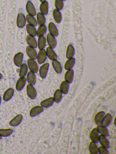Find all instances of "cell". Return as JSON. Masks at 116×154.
<instances>
[{
  "mask_svg": "<svg viewBox=\"0 0 116 154\" xmlns=\"http://www.w3.org/2000/svg\"><path fill=\"white\" fill-rule=\"evenodd\" d=\"M112 121H113V117L112 115L109 113H107L104 116L100 125L107 127L111 125Z\"/></svg>",
  "mask_w": 116,
  "mask_h": 154,
  "instance_id": "15",
  "label": "cell"
},
{
  "mask_svg": "<svg viewBox=\"0 0 116 154\" xmlns=\"http://www.w3.org/2000/svg\"><path fill=\"white\" fill-rule=\"evenodd\" d=\"M26 77H20V78L17 81L16 85H15V88L17 91H22L26 86Z\"/></svg>",
  "mask_w": 116,
  "mask_h": 154,
  "instance_id": "12",
  "label": "cell"
},
{
  "mask_svg": "<svg viewBox=\"0 0 116 154\" xmlns=\"http://www.w3.org/2000/svg\"><path fill=\"white\" fill-rule=\"evenodd\" d=\"M37 42V47L39 50H43L45 48L46 45V39L44 36L38 37Z\"/></svg>",
  "mask_w": 116,
  "mask_h": 154,
  "instance_id": "29",
  "label": "cell"
},
{
  "mask_svg": "<svg viewBox=\"0 0 116 154\" xmlns=\"http://www.w3.org/2000/svg\"><path fill=\"white\" fill-rule=\"evenodd\" d=\"M40 1L41 2H44V1H46V0H40Z\"/></svg>",
  "mask_w": 116,
  "mask_h": 154,
  "instance_id": "44",
  "label": "cell"
},
{
  "mask_svg": "<svg viewBox=\"0 0 116 154\" xmlns=\"http://www.w3.org/2000/svg\"><path fill=\"white\" fill-rule=\"evenodd\" d=\"M40 13L45 16L48 14L49 3L47 1L41 2L40 6Z\"/></svg>",
  "mask_w": 116,
  "mask_h": 154,
  "instance_id": "32",
  "label": "cell"
},
{
  "mask_svg": "<svg viewBox=\"0 0 116 154\" xmlns=\"http://www.w3.org/2000/svg\"><path fill=\"white\" fill-rule=\"evenodd\" d=\"M46 42H47L49 47L53 49L56 48L57 44V39L55 36L48 33L46 36Z\"/></svg>",
  "mask_w": 116,
  "mask_h": 154,
  "instance_id": "5",
  "label": "cell"
},
{
  "mask_svg": "<svg viewBox=\"0 0 116 154\" xmlns=\"http://www.w3.org/2000/svg\"><path fill=\"white\" fill-rule=\"evenodd\" d=\"M52 65L53 69L57 74H61L63 72V67H62L61 64L57 60L52 61Z\"/></svg>",
  "mask_w": 116,
  "mask_h": 154,
  "instance_id": "21",
  "label": "cell"
},
{
  "mask_svg": "<svg viewBox=\"0 0 116 154\" xmlns=\"http://www.w3.org/2000/svg\"><path fill=\"white\" fill-rule=\"evenodd\" d=\"M45 51H46L47 57L49 58V59L51 60V61H53V60L57 59V55L56 52L53 50V48L49 47H48L46 48Z\"/></svg>",
  "mask_w": 116,
  "mask_h": 154,
  "instance_id": "14",
  "label": "cell"
},
{
  "mask_svg": "<svg viewBox=\"0 0 116 154\" xmlns=\"http://www.w3.org/2000/svg\"><path fill=\"white\" fill-rule=\"evenodd\" d=\"M24 59V54L22 52H19L15 55L13 58V62L15 65L17 67H21L23 63Z\"/></svg>",
  "mask_w": 116,
  "mask_h": 154,
  "instance_id": "7",
  "label": "cell"
},
{
  "mask_svg": "<svg viewBox=\"0 0 116 154\" xmlns=\"http://www.w3.org/2000/svg\"><path fill=\"white\" fill-rule=\"evenodd\" d=\"M55 6L56 9L59 10H62L64 8V1L63 0H55Z\"/></svg>",
  "mask_w": 116,
  "mask_h": 154,
  "instance_id": "40",
  "label": "cell"
},
{
  "mask_svg": "<svg viewBox=\"0 0 116 154\" xmlns=\"http://www.w3.org/2000/svg\"><path fill=\"white\" fill-rule=\"evenodd\" d=\"M60 90L64 95H67L69 89V84L65 80L62 81L60 85Z\"/></svg>",
  "mask_w": 116,
  "mask_h": 154,
  "instance_id": "31",
  "label": "cell"
},
{
  "mask_svg": "<svg viewBox=\"0 0 116 154\" xmlns=\"http://www.w3.org/2000/svg\"><path fill=\"white\" fill-rule=\"evenodd\" d=\"M49 64L46 63L42 64L40 68L39 69L38 72H39V75L40 77L42 79H45L47 76L49 70Z\"/></svg>",
  "mask_w": 116,
  "mask_h": 154,
  "instance_id": "3",
  "label": "cell"
},
{
  "mask_svg": "<svg viewBox=\"0 0 116 154\" xmlns=\"http://www.w3.org/2000/svg\"><path fill=\"white\" fill-rule=\"evenodd\" d=\"M26 52L27 55L30 58L32 59L36 60L37 58V52L35 48L27 46L26 47Z\"/></svg>",
  "mask_w": 116,
  "mask_h": 154,
  "instance_id": "11",
  "label": "cell"
},
{
  "mask_svg": "<svg viewBox=\"0 0 116 154\" xmlns=\"http://www.w3.org/2000/svg\"><path fill=\"white\" fill-rule=\"evenodd\" d=\"M26 10L28 14L31 16H35L36 15V10L33 3L31 1H28L26 3Z\"/></svg>",
  "mask_w": 116,
  "mask_h": 154,
  "instance_id": "8",
  "label": "cell"
},
{
  "mask_svg": "<svg viewBox=\"0 0 116 154\" xmlns=\"http://www.w3.org/2000/svg\"><path fill=\"white\" fill-rule=\"evenodd\" d=\"M99 133L96 128L92 129L90 135V139L92 142H94L95 143L99 142Z\"/></svg>",
  "mask_w": 116,
  "mask_h": 154,
  "instance_id": "20",
  "label": "cell"
},
{
  "mask_svg": "<svg viewBox=\"0 0 116 154\" xmlns=\"http://www.w3.org/2000/svg\"><path fill=\"white\" fill-rule=\"evenodd\" d=\"M75 64V59L74 57L68 59L64 65L65 70H68L72 69L74 67Z\"/></svg>",
  "mask_w": 116,
  "mask_h": 154,
  "instance_id": "30",
  "label": "cell"
},
{
  "mask_svg": "<svg viewBox=\"0 0 116 154\" xmlns=\"http://www.w3.org/2000/svg\"><path fill=\"white\" fill-rule=\"evenodd\" d=\"M53 16L55 22L57 24H60L62 20V15L60 10L55 9L53 12Z\"/></svg>",
  "mask_w": 116,
  "mask_h": 154,
  "instance_id": "27",
  "label": "cell"
},
{
  "mask_svg": "<svg viewBox=\"0 0 116 154\" xmlns=\"http://www.w3.org/2000/svg\"><path fill=\"white\" fill-rule=\"evenodd\" d=\"M63 94L60 89H57L53 94V99L54 102L57 104L60 103L63 98Z\"/></svg>",
  "mask_w": 116,
  "mask_h": 154,
  "instance_id": "28",
  "label": "cell"
},
{
  "mask_svg": "<svg viewBox=\"0 0 116 154\" xmlns=\"http://www.w3.org/2000/svg\"><path fill=\"white\" fill-rule=\"evenodd\" d=\"M105 114V112L103 111H99L95 114L94 118V121L97 125L101 124V122Z\"/></svg>",
  "mask_w": 116,
  "mask_h": 154,
  "instance_id": "22",
  "label": "cell"
},
{
  "mask_svg": "<svg viewBox=\"0 0 116 154\" xmlns=\"http://www.w3.org/2000/svg\"><path fill=\"white\" fill-rule=\"evenodd\" d=\"M99 142L101 146L103 147H105L107 149H109L110 148V143L106 137L102 136L101 135H99Z\"/></svg>",
  "mask_w": 116,
  "mask_h": 154,
  "instance_id": "23",
  "label": "cell"
},
{
  "mask_svg": "<svg viewBox=\"0 0 116 154\" xmlns=\"http://www.w3.org/2000/svg\"><path fill=\"white\" fill-rule=\"evenodd\" d=\"M48 30L49 34L55 37H57L59 35V31L56 26L53 22H50L48 25Z\"/></svg>",
  "mask_w": 116,
  "mask_h": 154,
  "instance_id": "19",
  "label": "cell"
},
{
  "mask_svg": "<svg viewBox=\"0 0 116 154\" xmlns=\"http://www.w3.org/2000/svg\"><path fill=\"white\" fill-rule=\"evenodd\" d=\"M26 93L28 97L31 100H35L37 97V92L34 85H27L26 86Z\"/></svg>",
  "mask_w": 116,
  "mask_h": 154,
  "instance_id": "2",
  "label": "cell"
},
{
  "mask_svg": "<svg viewBox=\"0 0 116 154\" xmlns=\"http://www.w3.org/2000/svg\"><path fill=\"white\" fill-rule=\"evenodd\" d=\"M36 16H37L36 21L37 24L39 25V26L45 25L46 23V18L44 15L40 12H39L36 14Z\"/></svg>",
  "mask_w": 116,
  "mask_h": 154,
  "instance_id": "35",
  "label": "cell"
},
{
  "mask_svg": "<svg viewBox=\"0 0 116 154\" xmlns=\"http://www.w3.org/2000/svg\"><path fill=\"white\" fill-rule=\"evenodd\" d=\"M74 73L73 69L67 70L65 74V80L69 84L72 83L74 79Z\"/></svg>",
  "mask_w": 116,
  "mask_h": 154,
  "instance_id": "16",
  "label": "cell"
},
{
  "mask_svg": "<svg viewBox=\"0 0 116 154\" xmlns=\"http://www.w3.org/2000/svg\"><path fill=\"white\" fill-rule=\"evenodd\" d=\"M26 80L29 84L34 85L36 84V77L35 73L29 71L26 75Z\"/></svg>",
  "mask_w": 116,
  "mask_h": 154,
  "instance_id": "18",
  "label": "cell"
},
{
  "mask_svg": "<svg viewBox=\"0 0 116 154\" xmlns=\"http://www.w3.org/2000/svg\"><path fill=\"white\" fill-rule=\"evenodd\" d=\"M98 153L99 154H108L109 153L108 149L101 146L98 148Z\"/></svg>",
  "mask_w": 116,
  "mask_h": 154,
  "instance_id": "41",
  "label": "cell"
},
{
  "mask_svg": "<svg viewBox=\"0 0 116 154\" xmlns=\"http://www.w3.org/2000/svg\"><path fill=\"white\" fill-rule=\"evenodd\" d=\"M2 137H1V136H0V140H1V139H2Z\"/></svg>",
  "mask_w": 116,
  "mask_h": 154,
  "instance_id": "45",
  "label": "cell"
},
{
  "mask_svg": "<svg viewBox=\"0 0 116 154\" xmlns=\"http://www.w3.org/2000/svg\"><path fill=\"white\" fill-rule=\"evenodd\" d=\"M26 28L27 32L28 34V35L34 36V37H35L36 36L37 30H36L35 26H34L28 24L26 25Z\"/></svg>",
  "mask_w": 116,
  "mask_h": 154,
  "instance_id": "33",
  "label": "cell"
},
{
  "mask_svg": "<svg viewBox=\"0 0 116 154\" xmlns=\"http://www.w3.org/2000/svg\"><path fill=\"white\" fill-rule=\"evenodd\" d=\"M1 96H0V105H1Z\"/></svg>",
  "mask_w": 116,
  "mask_h": 154,
  "instance_id": "43",
  "label": "cell"
},
{
  "mask_svg": "<svg viewBox=\"0 0 116 154\" xmlns=\"http://www.w3.org/2000/svg\"><path fill=\"white\" fill-rule=\"evenodd\" d=\"M96 129L99 134L106 137L109 136V131L107 129V127L103 126L101 125H98L97 126Z\"/></svg>",
  "mask_w": 116,
  "mask_h": 154,
  "instance_id": "25",
  "label": "cell"
},
{
  "mask_svg": "<svg viewBox=\"0 0 116 154\" xmlns=\"http://www.w3.org/2000/svg\"><path fill=\"white\" fill-rule=\"evenodd\" d=\"M63 1H66V0H63Z\"/></svg>",
  "mask_w": 116,
  "mask_h": 154,
  "instance_id": "46",
  "label": "cell"
},
{
  "mask_svg": "<svg viewBox=\"0 0 116 154\" xmlns=\"http://www.w3.org/2000/svg\"><path fill=\"white\" fill-rule=\"evenodd\" d=\"M26 23V16L22 13H19L18 14L17 18V25L19 28L25 27Z\"/></svg>",
  "mask_w": 116,
  "mask_h": 154,
  "instance_id": "4",
  "label": "cell"
},
{
  "mask_svg": "<svg viewBox=\"0 0 116 154\" xmlns=\"http://www.w3.org/2000/svg\"><path fill=\"white\" fill-rule=\"evenodd\" d=\"M47 55H46V51L44 49L40 50L37 53V59L38 64L41 65L44 63V62L47 59Z\"/></svg>",
  "mask_w": 116,
  "mask_h": 154,
  "instance_id": "6",
  "label": "cell"
},
{
  "mask_svg": "<svg viewBox=\"0 0 116 154\" xmlns=\"http://www.w3.org/2000/svg\"><path fill=\"white\" fill-rule=\"evenodd\" d=\"M89 151L91 154H98V146L96 143L91 142H90L89 145Z\"/></svg>",
  "mask_w": 116,
  "mask_h": 154,
  "instance_id": "39",
  "label": "cell"
},
{
  "mask_svg": "<svg viewBox=\"0 0 116 154\" xmlns=\"http://www.w3.org/2000/svg\"><path fill=\"white\" fill-rule=\"evenodd\" d=\"M47 27L45 25L40 26L37 30L36 36H38V37L44 36V34H46V32H47Z\"/></svg>",
  "mask_w": 116,
  "mask_h": 154,
  "instance_id": "37",
  "label": "cell"
},
{
  "mask_svg": "<svg viewBox=\"0 0 116 154\" xmlns=\"http://www.w3.org/2000/svg\"><path fill=\"white\" fill-rule=\"evenodd\" d=\"M26 41L29 46L33 48H36L37 47V40L35 37L28 35L26 37Z\"/></svg>",
  "mask_w": 116,
  "mask_h": 154,
  "instance_id": "17",
  "label": "cell"
},
{
  "mask_svg": "<svg viewBox=\"0 0 116 154\" xmlns=\"http://www.w3.org/2000/svg\"><path fill=\"white\" fill-rule=\"evenodd\" d=\"M13 133V131L12 129H0V136L2 137H9Z\"/></svg>",
  "mask_w": 116,
  "mask_h": 154,
  "instance_id": "38",
  "label": "cell"
},
{
  "mask_svg": "<svg viewBox=\"0 0 116 154\" xmlns=\"http://www.w3.org/2000/svg\"><path fill=\"white\" fill-rule=\"evenodd\" d=\"M44 108L41 106H36L31 109L30 115L31 117H35L43 112Z\"/></svg>",
  "mask_w": 116,
  "mask_h": 154,
  "instance_id": "13",
  "label": "cell"
},
{
  "mask_svg": "<svg viewBox=\"0 0 116 154\" xmlns=\"http://www.w3.org/2000/svg\"><path fill=\"white\" fill-rule=\"evenodd\" d=\"M14 89L13 88H9L5 92L3 96V100L5 102H8L10 100L14 95Z\"/></svg>",
  "mask_w": 116,
  "mask_h": 154,
  "instance_id": "10",
  "label": "cell"
},
{
  "mask_svg": "<svg viewBox=\"0 0 116 154\" xmlns=\"http://www.w3.org/2000/svg\"><path fill=\"white\" fill-rule=\"evenodd\" d=\"M2 77H3V76H2V75L1 73H0V80H1V79H2Z\"/></svg>",
  "mask_w": 116,
  "mask_h": 154,
  "instance_id": "42",
  "label": "cell"
},
{
  "mask_svg": "<svg viewBox=\"0 0 116 154\" xmlns=\"http://www.w3.org/2000/svg\"><path fill=\"white\" fill-rule=\"evenodd\" d=\"M22 115L21 114H18L10 120L9 124L11 126L15 127V126H18L21 124V122H22Z\"/></svg>",
  "mask_w": 116,
  "mask_h": 154,
  "instance_id": "9",
  "label": "cell"
},
{
  "mask_svg": "<svg viewBox=\"0 0 116 154\" xmlns=\"http://www.w3.org/2000/svg\"><path fill=\"white\" fill-rule=\"evenodd\" d=\"M26 21L28 24L35 26V27L37 26L38 24H37L36 19L35 17L28 14L26 16Z\"/></svg>",
  "mask_w": 116,
  "mask_h": 154,
  "instance_id": "36",
  "label": "cell"
},
{
  "mask_svg": "<svg viewBox=\"0 0 116 154\" xmlns=\"http://www.w3.org/2000/svg\"><path fill=\"white\" fill-rule=\"evenodd\" d=\"M27 65L28 66V69L30 70V71L34 72L35 74L38 73L39 68L38 63L35 61V60L31 58L28 59Z\"/></svg>",
  "mask_w": 116,
  "mask_h": 154,
  "instance_id": "1",
  "label": "cell"
},
{
  "mask_svg": "<svg viewBox=\"0 0 116 154\" xmlns=\"http://www.w3.org/2000/svg\"><path fill=\"white\" fill-rule=\"evenodd\" d=\"M20 67V71H19L20 77H25L28 72V66L26 64L24 63L22 64V65Z\"/></svg>",
  "mask_w": 116,
  "mask_h": 154,
  "instance_id": "34",
  "label": "cell"
},
{
  "mask_svg": "<svg viewBox=\"0 0 116 154\" xmlns=\"http://www.w3.org/2000/svg\"><path fill=\"white\" fill-rule=\"evenodd\" d=\"M75 54V49L72 44H69L67 46L66 52V58L67 59L70 58L74 57Z\"/></svg>",
  "mask_w": 116,
  "mask_h": 154,
  "instance_id": "26",
  "label": "cell"
},
{
  "mask_svg": "<svg viewBox=\"0 0 116 154\" xmlns=\"http://www.w3.org/2000/svg\"><path fill=\"white\" fill-rule=\"evenodd\" d=\"M53 98L49 97L42 101L40 103V106L44 108H48L52 106L54 103Z\"/></svg>",
  "mask_w": 116,
  "mask_h": 154,
  "instance_id": "24",
  "label": "cell"
}]
</instances>
